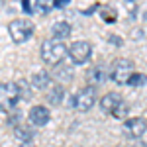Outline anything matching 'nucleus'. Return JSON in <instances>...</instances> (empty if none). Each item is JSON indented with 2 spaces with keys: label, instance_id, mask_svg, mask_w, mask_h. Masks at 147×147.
Wrapping results in <instances>:
<instances>
[{
  "label": "nucleus",
  "instance_id": "1",
  "mask_svg": "<svg viewBox=\"0 0 147 147\" xmlns=\"http://www.w3.org/2000/svg\"><path fill=\"white\" fill-rule=\"evenodd\" d=\"M69 55V47L59 39H47L41 45V61L45 65H61V61Z\"/></svg>",
  "mask_w": 147,
  "mask_h": 147
},
{
  "label": "nucleus",
  "instance_id": "2",
  "mask_svg": "<svg viewBox=\"0 0 147 147\" xmlns=\"http://www.w3.org/2000/svg\"><path fill=\"white\" fill-rule=\"evenodd\" d=\"M22 98L18 82H0V112H10Z\"/></svg>",
  "mask_w": 147,
  "mask_h": 147
},
{
  "label": "nucleus",
  "instance_id": "3",
  "mask_svg": "<svg viewBox=\"0 0 147 147\" xmlns=\"http://www.w3.org/2000/svg\"><path fill=\"white\" fill-rule=\"evenodd\" d=\"M34 24L30 22V20H26V18H16V20H12L8 24V34H10L12 41L14 43H24V41H28L32 35H34Z\"/></svg>",
  "mask_w": 147,
  "mask_h": 147
},
{
  "label": "nucleus",
  "instance_id": "4",
  "mask_svg": "<svg viewBox=\"0 0 147 147\" xmlns=\"http://www.w3.org/2000/svg\"><path fill=\"white\" fill-rule=\"evenodd\" d=\"M134 75V61L131 59H118L110 71V79L116 84H127Z\"/></svg>",
  "mask_w": 147,
  "mask_h": 147
},
{
  "label": "nucleus",
  "instance_id": "5",
  "mask_svg": "<svg viewBox=\"0 0 147 147\" xmlns=\"http://www.w3.org/2000/svg\"><path fill=\"white\" fill-rule=\"evenodd\" d=\"M94 102H96V90H94V86H84V88H80L75 94L73 108L79 110V112H88L94 106Z\"/></svg>",
  "mask_w": 147,
  "mask_h": 147
},
{
  "label": "nucleus",
  "instance_id": "6",
  "mask_svg": "<svg viewBox=\"0 0 147 147\" xmlns=\"http://www.w3.org/2000/svg\"><path fill=\"white\" fill-rule=\"evenodd\" d=\"M69 57H71V61L75 65H84L92 57V45L88 41H84V39L75 41L73 45L69 47Z\"/></svg>",
  "mask_w": 147,
  "mask_h": 147
},
{
  "label": "nucleus",
  "instance_id": "7",
  "mask_svg": "<svg viewBox=\"0 0 147 147\" xmlns=\"http://www.w3.org/2000/svg\"><path fill=\"white\" fill-rule=\"evenodd\" d=\"M124 127L127 136H131L134 139H139L147 131V120L145 118H129V120H125Z\"/></svg>",
  "mask_w": 147,
  "mask_h": 147
},
{
  "label": "nucleus",
  "instance_id": "8",
  "mask_svg": "<svg viewBox=\"0 0 147 147\" xmlns=\"http://www.w3.org/2000/svg\"><path fill=\"white\" fill-rule=\"evenodd\" d=\"M49 118H51V114L45 106H34L30 110V122L34 125H45L49 122Z\"/></svg>",
  "mask_w": 147,
  "mask_h": 147
},
{
  "label": "nucleus",
  "instance_id": "9",
  "mask_svg": "<svg viewBox=\"0 0 147 147\" xmlns=\"http://www.w3.org/2000/svg\"><path fill=\"white\" fill-rule=\"evenodd\" d=\"M120 102H122V96H120L118 92H108V94H104V96L100 98V108H102V112L112 114L114 108H116Z\"/></svg>",
  "mask_w": 147,
  "mask_h": 147
},
{
  "label": "nucleus",
  "instance_id": "10",
  "mask_svg": "<svg viewBox=\"0 0 147 147\" xmlns=\"http://www.w3.org/2000/svg\"><path fill=\"white\" fill-rule=\"evenodd\" d=\"M106 77H108V71L102 67V65H96V67H92L86 73V79H88L90 84H100V82L106 80Z\"/></svg>",
  "mask_w": 147,
  "mask_h": 147
},
{
  "label": "nucleus",
  "instance_id": "11",
  "mask_svg": "<svg viewBox=\"0 0 147 147\" xmlns=\"http://www.w3.org/2000/svg\"><path fill=\"white\" fill-rule=\"evenodd\" d=\"M51 34H53V39L63 41L65 37L71 35V24L69 22H55L53 28H51Z\"/></svg>",
  "mask_w": 147,
  "mask_h": 147
},
{
  "label": "nucleus",
  "instance_id": "12",
  "mask_svg": "<svg viewBox=\"0 0 147 147\" xmlns=\"http://www.w3.org/2000/svg\"><path fill=\"white\" fill-rule=\"evenodd\" d=\"M32 82H34L35 88L43 90V88H47V86L51 84V75H49V73H35L34 79H32Z\"/></svg>",
  "mask_w": 147,
  "mask_h": 147
},
{
  "label": "nucleus",
  "instance_id": "13",
  "mask_svg": "<svg viewBox=\"0 0 147 147\" xmlns=\"http://www.w3.org/2000/svg\"><path fill=\"white\" fill-rule=\"evenodd\" d=\"M14 134H16V137L20 139V141H30L32 137H34V127L28 124L24 125H18L16 129H14Z\"/></svg>",
  "mask_w": 147,
  "mask_h": 147
},
{
  "label": "nucleus",
  "instance_id": "14",
  "mask_svg": "<svg viewBox=\"0 0 147 147\" xmlns=\"http://www.w3.org/2000/svg\"><path fill=\"white\" fill-rule=\"evenodd\" d=\"M55 6V0H35V10L39 14H49Z\"/></svg>",
  "mask_w": 147,
  "mask_h": 147
},
{
  "label": "nucleus",
  "instance_id": "15",
  "mask_svg": "<svg viewBox=\"0 0 147 147\" xmlns=\"http://www.w3.org/2000/svg\"><path fill=\"white\" fill-rule=\"evenodd\" d=\"M53 77H55L57 80H71V69L63 67V65H55Z\"/></svg>",
  "mask_w": 147,
  "mask_h": 147
},
{
  "label": "nucleus",
  "instance_id": "16",
  "mask_svg": "<svg viewBox=\"0 0 147 147\" xmlns=\"http://www.w3.org/2000/svg\"><path fill=\"white\" fill-rule=\"evenodd\" d=\"M47 100L51 102V104H59V102L63 100V88L61 86H53L49 94H47Z\"/></svg>",
  "mask_w": 147,
  "mask_h": 147
},
{
  "label": "nucleus",
  "instance_id": "17",
  "mask_svg": "<svg viewBox=\"0 0 147 147\" xmlns=\"http://www.w3.org/2000/svg\"><path fill=\"white\" fill-rule=\"evenodd\" d=\"M100 16H102V20L104 22H116V18H118V14H116V10H114L112 6H104L102 8V12H100Z\"/></svg>",
  "mask_w": 147,
  "mask_h": 147
},
{
  "label": "nucleus",
  "instance_id": "18",
  "mask_svg": "<svg viewBox=\"0 0 147 147\" xmlns=\"http://www.w3.org/2000/svg\"><path fill=\"white\" fill-rule=\"evenodd\" d=\"M127 112H129V106L122 100L118 106H116V108H114L112 116H114V118H118V120H122V118H125V116H127Z\"/></svg>",
  "mask_w": 147,
  "mask_h": 147
},
{
  "label": "nucleus",
  "instance_id": "19",
  "mask_svg": "<svg viewBox=\"0 0 147 147\" xmlns=\"http://www.w3.org/2000/svg\"><path fill=\"white\" fill-rule=\"evenodd\" d=\"M145 82H147V77L143 75V73H134L127 84H131V86H143Z\"/></svg>",
  "mask_w": 147,
  "mask_h": 147
},
{
  "label": "nucleus",
  "instance_id": "20",
  "mask_svg": "<svg viewBox=\"0 0 147 147\" xmlns=\"http://www.w3.org/2000/svg\"><path fill=\"white\" fill-rule=\"evenodd\" d=\"M71 0H55V6L57 8H63V6H67Z\"/></svg>",
  "mask_w": 147,
  "mask_h": 147
},
{
  "label": "nucleus",
  "instance_id": "21",
  "mask_svg": "<svg viewBox=\"0 0 147 147\" xmlns=\"http://www.w3.org/2000/svg\"><path fill=\"white\" fill-rule=\"evenodd\" d=\"M22 4H24V10H26V14H32V10H30V2H28V0H22Z\"/></svg>",
  "mask_w": 147,
  "mask_h": 147
},
{
  "label": "nucleus",
  "instance_id": "22",
  "mask_svg": "<svg viewBox=\"0 0 147 147\" xmlns=\"http://www.w3.org/2000/svg\"><path fill=\"white\" fill-rule=\"evenodd\" d=\"M110 41H114V45H122V39H120V37H116V35L110 37Z\"/></svg>",
  "mask_w": 147,
  "mask_h": 147
},
{
  "label": "nucleus",
  "instance_id": "23",
  "mask_svg": "<svg viewBox=\"0 0 147 147\" xmlns=\"http://www.w3.org/2000/svg\"><path fill=\"white\" fill-rule=\"evenodd\" d=\"M145 22H147V14H145Z\"/></svg>",
  "mask_w": 147,
  "mask_h": 147
},
{
  "label": "nucleus",
  "instance_id": "24",
  "mask_svg": "<svg viewBox=\"0 0 147 147\" xmlns=\"http://www.w3.org/2000/svg\"><path fill=\"white\" fill-rule=\"evenodd\" d=\"M125 2H131V0H125Z\"/></svg>",
  "mask_w": 147,
  "mask_h": 147
}]
</instances>
